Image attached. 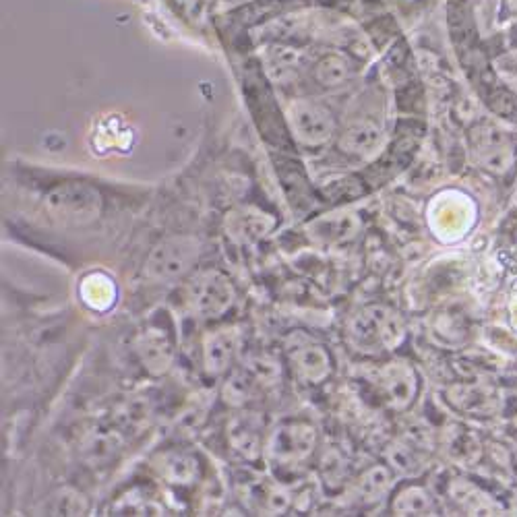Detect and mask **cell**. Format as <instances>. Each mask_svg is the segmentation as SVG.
<instances>
[{
	"label": "cell",
	"mask_w": 517,
	"mask_h": 517,
	"mask_svg": "<svg viewBox=\"0 0 517 517\" xmlns=\"http://www.w3.org/2000/svg\"><path fill=\"white\" fill-rule=\"evenodd\" d=\"M346 336L356 352L379 356L395 352L404 344L406 325L395 309L385 307V304H369L350 317Z\"/></svg>",
	"instance_id": "obj_1"
},
{
	"label": "cell",
	"mask_w": 517,
	"mask_h": 517,
	"mask_svg": "<svg viewBox=\"0 0 517 517\" xmlns=\"http://www.w3.org/2000/svg\"><path fill=\"white\" fill-rule=\"evenodd\" d=\"M201 259V242L195 236H168L151 249L143 273L154 284H174L189 278Z\"/></svg>",
	"instance_id": "obj_2"
},
{
	"label": "cell",
	"mask_w": 517,
	"mask_h": 517,
	"mask_svg": "<svg viewBox=\"0 0 517 517\" xmlns=\"http://www.w3.org/2000/svg\"><path fill=\"white\" fill-rule=\"evenodd\" d=\"M48 218L65 228L94 224L102 214V195L85 182H63L46 195Z\"/></svg>",
	"instance_id": "obj_3"
},
{
	"label": "cell",
	"mask_w": 517,
	"mask_h": 517,
	"mask_svg": "<svg viewBox=\"0 0 517 517\" xmlns=\"http://www.w3.org/2000/svg\"><path fill=\"white\" fill-rule=\"evenodd\" d=\"M236 300L232 280L220 269H201L191 273L185 284V307L203 321L222 319Z\"/></svg>",
	"instance_id": "obj_4"
},
{
	"label": "cell",
	"mask_w": 517,
	"mask_h": 517,
	"mask_svg": "<svg viewBox=\"0 0 517 517\" xmlns=\"http://www.w3.org/2000/svg\"><path fill=\"white\" fill-rule=\"evenodd\" d=\"M317 447V429L309 422H284L265 439V455L271 464L294 468L307 462Z\"/></svg>",
	"instance_id": "obj_5"
},
{
	"label": "cell",
	"mask_w": 517,
	"mask_h": 517,
	"mask_svg": "<svg viewBox=\"0 0 517 517\" xmlns=\"http://www.w3.org/2000/svg\"><path fill=\"white\" fill-rule=\"evenodd\" d=\"M286 367L300 385L317 387L333 373V360L321 342L294 333L286 342Z\"/></svg>",
	"instance_id": "obj_6"
},
{
	"label": "cell",
	"mask_w": 517,
	"mask_h": 517,
	"mask_svg": "<svg viewBox=\"0 0 517 517\" xmlns=\"http://www.w3.org/2000/svg\"><path fill=\"white\" fill-rule=\"evenodd\" d=\"M371 383L391 410H406L418 393V375L406 360H389L379 364Z\"/></svg>",
	"instance_id": "obj_7"
},
{
	"label": "cell",
	"mask_w": 517,
	"mask_h": 517,
	"mask_svg": "<svg viewBox=\"0 0 517 517\" xmlns=\"http://www.w3.org/2000/svg\"><path fill=\"white\" fill-rule=\"evenodd\" d=\"M288 123L294 137L304 145H323L333 135L331 112L309 100H300L290 106Z\"/></svg>",
	"instance_id": "obj_8"
},
{
	"label": "cell",
	"mask_w": 517,
	"mask_h": 517,
	"mask_svg": "<svg viewBox=\"0 0 517 517\" xmlns=\"http://www.w3.org/2000/svg\"><path fill=\"white\" fill-rule=\"evenodd\" d=\"M242 344L240 329L232 325H224L218 329H211L203 338V369L209 377H222L226 375L238 356Z\"/></svg>",
	"instance_id": "obj_9"
},
{
	"label": "cell",
	"mask_w": 517,
	"mask_h": 517,
	"mask_svg": "<svg viewBox=\"0 0 517 517\" xmlns=\"http://www.w3.org/2000/svg\"><path fill=\"white\" fill-rule=\"evenodd\" d=\"M472 151L480 164L491 172H505L513 162V147L503 131L491 125H480L472 131Z\"/></svg>",
	"instance_id": "obj_10"
},
{
	"label": "cell",
	"mask_w": 517,
	"mask_h": 517,
	"mask_svg": "<svg viewBox=\"0 0 517 517\" xmlns=\"http://www.w3.org/2000/svg\"><path fill=\"white\" fill-rule=\"evenodd\" d=\"M224 228L230 240L236 242V245L251 247L271 232L273 220L269 218V214H265V211L257 207H240V209H232L226 216Z\"/></svg>",
	"instance_id": "obj_11"
},
{
	"label": "cell",
	"mask_w": 517,
	"mask_h": 517,
	"mask_svg": "<svg viewBox=\"0 0 517 517\" xmlns=\"http://www.w3.org/2000/svg\"><path fill=\"white\" fill-rule=\"evenodd\" d=\"M263 427L261 420L251 414H238L230 420L228 424V443L232 451L242 460H257L261 451H265V441H263Z\"/></svg>",
	"instance_id": "obj_12"
},
{
	"label": "cell",
	"mask_w": 517,
	"mask_h": 517,
	"mask_svg": "<svg viewBox=\"0 0 517 517\" xmlns=\"http://www.w3.org/2000/svg\"><path fill=\"white\" fill-rule=\"evenodd\" d=\"M395 484V472L385 464L362 470L352 482V493L362 505H377L389 497Z\"/></svg>",
	"instance_id": "obj_13"
},
{
	"label": "cell",
	"mask_w": 517,
	"mask_h": 517,
	"mask_svg": "<svg viewBox=\"0 0 517 517\" xmlns=\"http://www.w3.org/2000/svg\"><path fill=\"white\" fill-rule=\"evenodd\" d=\"M137 354L143 362V367L154 373V375H162L170 369L172 364V344L166 338V333L160 329H149L145 333H141L137 340Z\"/></svg>",
	"instance_id": "obj_14"
},
{
	"label": "cell",
	"mask_w": 517,
	"mask_h": 517,
	"mask_svg": "<svg viewBox=\"0 0 517 517\" xmlns=\"http://www.w3.org/2000/svg\"><path fill=\"white\" fill-rule=\"evenodd\" d=\"M383 143V131L373 123V120H356L340 137V149L344 154L369 158L379 151Z\"/></svg>",
	"instance_id": "obj_15"
},
{
	"label": "cell",
	"mask_w": 517,
	"mask_h": 517,
	"mask_svg": "<svg viewBox=\"0 0 517 517\" xmlns=\"http://www.w3.org/2000/svg\"><path fill=\"white\" fill-rule=\"evenodd\" d=\"M449 499L470 515H495L501 509L489 493L464 478H455L449 482Z\"/></svg>",
	"instance_id": "obj_16"
},
{
	"label": "cell",
	"mask_w": 517,
	"mask_h": 517,
	"mask_svg": "<svg viewBox=\"0 0 517 517\" xmlns=\"http://www.w3.org/2000/svg\"><path fill=\"white\" fill-rule=\"evenodd\" d=\"M360 220L354 214H333L311 224V236L327 247H338L350 242L360 232Z\"/></svg>",
	"instance_id": "obj_17"
},
{
	"label": "cell",
	"mask_w": 517,
	"mask_h": 517,
	"mask_svg": "<svg viewBox=\"0 0 517 517\" xmlns=\"http://www.w3.org/2000/svg\"><path fill=\"white\" fill-rule=\"evenodd\" d=\"M393 515H435L437 505L431 493L420 484H406L391 499Z\"/></svg>",
	"instance_id": "obj_18"
},
{
	"label": "cell",
	"mask_w": 517,
	"mask_h": 517,
	"mask_svg": "<svg viewBox=\"0 0 517 517\" xmlns=\"http://www.w3.org/2000/svg\"><path fill=\"white\" fill-rule=\"evenodd\" d=\"M162 476L170 484H180L187 486L193 484L199 478V464L195 458H191L189 453H166L160 464Z\"/></svg>",
	"instance_id": "obj_19"
},
{
	"label": "cell",
	"mask_w": 517,
	"mask_h": 517,
	"mask_svg": "<svg viewBox=\"0 0 517 517\" xmlns=\"http://www.w3.org/2000/svg\"><path fill=\"white\" fill-rule=\"evenodd\" d=\"M387 466L402 476H414L422 470L420 453L406 443H391L387 449Z\"/></svg>",
	"instance_id": "obj_20"
},
{
	"label": "cell",
	"mask_w": 517,
	"mask_h": 517,
	"mask_svg": "<svg viewBox=\"0 0 517 517\" xmlns=\"http://www.w3.org/2000/svg\"><path fill=\"white\" fill-rule=\"evenodd\" d=\"M87 509L89 503L81 493H77L75 489H63L52 497L48 511L52 515H83Z\"/></svg>",
	"instance_id": "obj_21"
},
{
	"label": "cell",
	"mask_w": 517,
	"mask_h": 517,
	"mask_svg": "<svg viewBox=\"0 0 517 517\" xmlns=\"http://www.w3.org/2000/svg\"><path fill=\"white\" fill-rule=\"evenodd\" d=\"M315 75L323 85H342L350 75V65L342 56H327L317 65Z\"/></svg>",
	"instance_id": "obj_22"
}]
</instances>
